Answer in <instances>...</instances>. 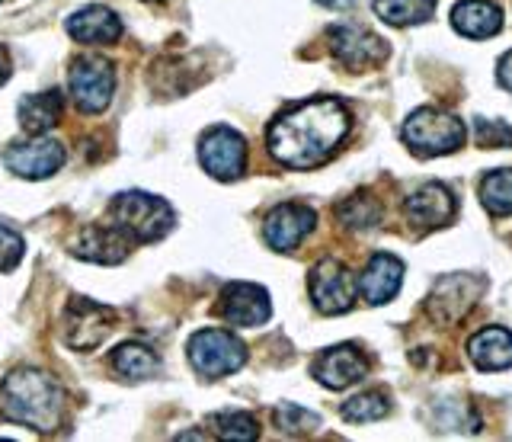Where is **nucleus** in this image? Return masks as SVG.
<instances>
[{
    "label": "nucleus",
    "instance_id": "22",
    "mask_svg": "<svg viewBox=\"0 0 512 442\" xmlns=\"http://www.w3.org/2000/svg\"><path fill=\"white\" fill-rule=\"evenodd\" d=\"M112 366H116V372L128 378V382H141V378L157 375L160 359L144 343H122L116 346V353H112Z\"/></svg>",
    "mask_w": 512,
    "mask_h": 442
},
{
    "label": "nucleus",
    "instance_id": "32",
    "mask_svg": "<svg viewBox=\"0 0 512 442\" xmlns=\"http://www.w3.org/2000/svg\"><path fill=\"white\" fill-rule=\"evenodd\" d=\"M10 77V58H7V49L0 45V84H4Z\"/></svg>",
    "mask_w": 512,
    "mask_h": 442
},
{
    "label": "nucleus",
    "instance_id": "7",
    "mask_svg": "<svg viewBox=\"0 0 512 442\" xmlns=\"http://www.w3.org/2000/svg\"><path fill=\"white\" fill-rule=\"evenodd\" d=\"M199 161L215 180H237L247 170V141L228 125H215L199 141Z\"/></svg>",
    "mask_w": 512,
    "mask_h": 442
},
{
    "label": "nucleus",
    "instance_id": "33",
    "mask_svg": "<svg viewBox=\"0 0 512 442\" xmlns=\"http://www.w3.org/2000/svg\"><path fill=\"white\" fill-rule=\"evenodd\" d=\"M324 7H336V10H346V7H352L356 0H320Z\"/></svg>",
    "mask_w": 512,
    "mask_h": 442
},
{
    "label": "nucleus",
    "instance_id": "27",
    "mask_svg": "<svg viewBox=\"0 0 512 442\" xmlns=\"http://www.w3.org/2000/svg\"><path fill=\"white\" fill-rule=\"evenodd\" d=\"M340 218L346 221V225H352V228H372V225H378L381 209H378V202H375V199H368V196H352L349 202L340 205Z\"/></svg>",
    "mask_w": 512,
    "mask_h": 442
},
{
    "label": "nucleus",
    "instance_id": "29",
    "mask_svg": "<svg viewBox=\"0 0 512 442\" xmlns=\"http://www.w3.org/2000/svg\"><path fill=\"white\" fill-rule=\"evenodd\" d=\"M23 260V238L0 221V273H10Z\"/></svg>",
    "mask_w": 512,
    "mask_h": 442
},
{
    "label": "nucleus",
    "instance_id": "28",
    "mask_svg": "<svg viewBox=\"0 0 512 442\" xmlns=\"http://www.w3.org/2000/svg\"><path fill=\"white\" fill-rule=\"evenodd\" d=\"M276 423H279V430L298 436V433H311V430H317V426H320V417L311 414V410L298 407V404H282V407H276Z\"/></svg>",
    "mask_w": 512,
    "mask_h": 442
},
{
    "label": "nucleus",
    "instance_id": "31",
    "mask_svg": "<svg viewBox=\"0 0 512 442\" xmlns=\"http://www.w3.org/2000/svg\"><path fill=\"white\" fill-rule=\"evenodd\" d=\"M496 77H500V84H503L506 90H512V52H506V55L500 58V65H496Z\"/></svg>",
    "mask_w": 512,
    "mask_h": 442
},
{
    "label": "nucleus",
    "instance_id": "19",
    "mask_svg": "<svg viewBox=\"0 0 512 442\" xmlns=\"http://www.w3.org/2000/svg\"><path fill=\"white\" fill-rule=\"evenodd\" d=\"M452 26L468 39H487L503 29V10L493 0H464L452 10Z\"/></svg>",
    "mask_w": 512,
    "mask_h": 442
},
{
    "label": "nucleus",
    "instance_id": "13",
    "mask_svg": "<svg viewBox=\"0 0 512 442\" xmlns=\"http://www.w3.org/2000/svg\"><path fill=\"white\" fill-rule=\"evenodd\" d=\"M352 295H356V286H352V276L343 263L336 260H324L314 266L311 273V298L317 311L324 314H343L352 308Z\"/></svg>",
    "mask_w": 512,
    "mask_h": 442
},
{
    "label": "nucleus",
    "instance_id": "12",
    "mask_svg": "<svg viewBox=\"0 0 512 442\" xmlns=\"http://www.w3.org/2000/svg\"><path fill=\"white\" fill-rule=\"evenodd\" d=\"M269 292L253 282H231L221 292V318L234 327H260L269 321Z\"/></svg>",
    "mask_w": 512,
    "mask_h": 442
},
{
    "label": "nucleus",
    "instance_id": "5",
    "mask_svg": "<svg viewBox=\"0 0 512 442\" xmlns=\"http://www.w3.org/2000/svg\"><path fill=\"white\" fill-rule=\"evenodd\" d=\"M189 362L192 369L205 378H221L231 375L247 362V346L240 343L228 330H199L196 337L189 340Z\"/></svg>",
    "mask_w": 512,
    "mask_h": 442
},
{
    "label": "nucleus",
    "instance_id": "16",
    "mask_svg": "<svg viewBox=\"0 0 512 442\" xmlns=\"http://www.w3.org/2000/svg\"><path fill=\"white\" fill-rule=\"evenodd\" d=\"M407 218L420 228H439L455 218V196L442 183H426L407 199Z\"/></svg>",
    "mask_w": 512,
    "mask_h": 442
},
{
    "label": "nucleus",
    "instance_id": "25",
    "mask_svg": "<svg viewBox=\"0 0 512 442\" xmlns=\"http://www.w3.org/2000/svg\"><path fill=\"white\" fill-rule=\"evenodd\" d=\"M388 410H391L388 398L378 394V391H372V394H359V398L346 401L343 404V417L352 420V423H372V420L388 417Z\"/></svg>",
    "mask_w": 512,
    "mask_h": 442
},
{
    "label": "nucleus",
    "instance_id": "34",
    "mask_svg": "<svg viewBox=\"0 0 512 442\" xmlns=\"http://www.w3.org/2000/svg\"><path fill=\"white\" fill-rule=\"evenodd\" d=\"M151 4H160V0H151Z\"/></svg>",
    "mask_w": 512,
    "mask_h": 442
},
{
    "label": "nucleus",
    "instance_id": "2",
    "mask_svg": "<svg viewBox=\"0 0 512 442\" xmlns=\"http://www.w3.org/2000/svg\"><path fill=\"white\" fill-rule=\"evenodd\" d=\"M0 414L13 423L48 433L64 417V388L52 375L36 369L10 372L0 385Z\"/></svg>",
    "mask_w": 512,
    "mask_h": 442
},
{
    "label": "nucleus",
    "instance_id": "14",
    "mask_svg": "<svg viewBox=\"0 0 512 442\" xmlns=\"http://www.w3.org/2000/svg\"><path fill=\"white\" fill-rule=\"evenodd\" d=\"M365 372H368V362L356 346H333V350L317 356V362H314V378L333 391L362 382Z\"/></svg>",
    "mask_w": 512,
    "mask_h": 442
},
{
    "label": "nucleus",
    "instance_id": "21",
    "mask_svg": "<svg viewBox=\"0 0 512 442\" xmlns=\"http://www.w3.org/2000/svg\"><path fill=\"white\" fill-rule=\"evenodd\" d=\"M61 113H64V100L58 90L32 93V97L20 100V125L29 135H42L48 129H55Z\"/></svg>",
    "mask_w": 512,
    "mask_h": 442
},
{
    "label": "nucleus",
    "instance_id": "18",
    "mask_svg": "<svg viewBox=\"0 0 512 442\" xmlns=\"http://www.w3.org/2000/svg\"><path fill=\"white\" fill-rule=\"evenodd\" d=\"M68 36L84 45H112L122 36V23L109 7H84L68 20Z\"/></svg>",
    "mask_w": 512,
    "mask_h": 442
},
{
    "label": "nucleus",
    "instance_id": "4",
    "mask_svg": "<svg viewBox=\"0 0 512 442\" xmlns=\"http://www.w3.org/2000/svg\"><path fill=\"white\" fill-rule=\"evenodd\" d=\"M404 141L407 148L423 157L452 154L464 145V122L445 109L423 106L404 122Z\"/></svg>",
    "mask_w": 512,
    "mask_h": 442
},
{
    "label": "nucleus",
    "instance_id": "20",
    "mask_svg": "<svg viewBox=\"0 0 512 442\" xmlns=\"http://www.w3.org/2000/svg\"><path fill=\"white\" fill-rule=\"evenodd\" d=\"M468 356L474 359L477 369L484 372H500L512 366V334L503 327H487L471 337Z\"/></svg>",
    "mask_w": 512,
    "mask_h": 442
},
{
    "label": "nucleus",
    "instance_id": "10",
    "mask_svg": "<svg viewBox=\"0 0 512 442\" xmlns=\"http://www.w3.org/2000/svg\"><path fill=\"white\" fill-rule=\"evenodd\" d=\"M330 49L346 68H372L388 58V45L375 33L362 26H333L330 29Z\"/></svg>",
    "mask_w": 512,
    "mask_h": 442
},
{
    "label": "nucleus",
    "instance_id": "15",
    "mask_svg": "<svg viewBox=\"0 0 512 442\" xmlns=\"http://www.w3.org/2000/svg\"><path fill=\"white\" fill-rule=\"evenodd\" d=\"M400 282H404V263L391 254H375L359 279V292L368 305H384L397 295Z\"/></svg>",
    "mask_w": 512,
    "mask_h": 442
},
{
    "label": "nucleus",
    "instance_id": "23",
    "mask_svg": "<svg viewBox=\"0 0 512 442\" xmlns=\"http://www.w3.org/2000/svg\"><path fill=\"white\" fill-rule=\"evenodd\" d=\"M375 13L391 26H420L436 13V0H375Z\"/></svg>",
    "mask_w": 512,
    "mask_h": 442
},
{
    "label": "nucleus",
    "instance_id": "11",
    "mask_svg": "<svg viewBox=\"0 0 512 442\" xmlns=\"http://www.w3.org/2000/svg\"><path fill=\"white\" fill-rule=\"evenodd\" d=\"M314 221H317V215L308 209V205L282 202L266 218V228H263L266 244L272 250H282V254H288V250H295L314 231Z\"/></svg>",
    "mask_w": 512,
    "mask_h": 442
},
{
    "label": "nucleus",
    "instance_id": "9",
    "mask_svg": "<svg viewBox=\"0 0 512 442\" xmlns=\"http://www.w3.org/2000/svg\"><path fill=\"white\" fill-rule=\"evenodd\" d=\"M68 161V151H64L61 141L52 138H36V141H20V145H10L4 151V164L16 173V177L26 180H42L52 177L61 164Z\"/></svg>",
    "mask_w": 512,
    "mask_h": 442
},
{
    "label": "nucleus",
    "instance_id": "17",
    "mask_svg": "<svg viewBox=\"0 0 512 442\" xmlns=\"http://www.w3.org/2000/svg\"><path fill=\"white\" fill-rule=\"evenodd\" d=\"M128 234L119 228V225H90L80 231V238L74 241V254L77 257H84V260H93V263H119L125 260L128 254Z\"/></svg>",
    "mask_w": 512,
    "mask_h": 442
},
{
    "label": "nucleus",
    "instance_id": "26",
    "mask_svg": "<svg viewBox=\"0 0 512 442\" xmlns=\"http://www.w3.org/2000/svg\"><path fill=\"white\" fill-rule=\"evenodd\" d=\"M215 433L221 439H256L260 436V426H256V420L250 414H240V410H234V414H218L215 420Z\"/></svg>",
    "mask_w": 512,
    "mask_h": 442
},
{
    "label": "nucleus",
    "instance_id": "3",
    "mask_svg": "<svg viewBox=\"0 0 512 442\" xmlns=\"http://www.w3.org/2000/svg\"><path fill=\"white\" fill-rule=\"evenodd\" d=\"M112 218L132 241H160L173 228L170 202L151 193H119L112 199Z\"/></svg>",
    "mask_w": 512,
    "mask_h": 442
},
{
    "label": "nucleus",
    "instance_id": "24",
    "mask_svg": "<svg viewBox=\"0 0 512 442\" xmlns=\"http://www.w3.org/2000/svg\"><path fill=\"white\" fill-rule=\"evenodd\" d=\"M480 202L490 215H512V170H493L480 183Z\"/></svg>",
    "mask_w": 512,
    "mask_h": 442
},
{
    "label": "nucleus",
    "instance_id": "8",
    "mask_svg": "<svg viewBox=\"0 0 512 442\" xmlns=\"http://www.w3.org/2000/svg\"><path fill=\"white\" fill-rule=\"evenodd\" d=\"M68 343L74 350L87 353L93 346H100L119 324V311H112L106 305L87 302V298H74L68 305Z\"/></svg>",
    "mask_w": 512,
    "mask_h": 442
},
{
    "label": "nucleus",
    "instance_id": "6",
    "mask_svg": "<svg viewBox=\"0 0 512 442\" xmlns=\"http://www.w3.org/2000/svg\"><path fill=\"white\" fill-rule=\"evenodd\" d=\"M71 100L80 113L96 116L112 103V90H116V71L103 58H77L68 71Z\"/></svg>",
    "mask_w": 512,
    "mask_h": 442
},
{
    "label": "nucleus",
    "instance_id": "30",
    "mask_svg": "<svg viewBox=\"0 0 512 442\" xmlns=\"http://www.w3.org/2000/svg\"><path fill=\"white\" fill-rule=\"evenodd\" d=\"M477 141L484 148H506L512 145V129L500 119H477Z\"/></svg>",
    "mask_w": 512,
    "mask_h": 442
},
{
    "label": "nucleus",
    "instance_id": "1",
    "mask_svg": "<svg viewBox=\"0 0 512 442\" xmlns=\"http://www.w3.org/2000/svg\"><path fill=\"white\" fill-rule=\"evenodd\" d=\"M349 135V109L340 100H308L269 125V154L292 170L324 164Z\"/></svg>",
    "mask_w": 512,
    "mask_h": 442
}]
</instances>
